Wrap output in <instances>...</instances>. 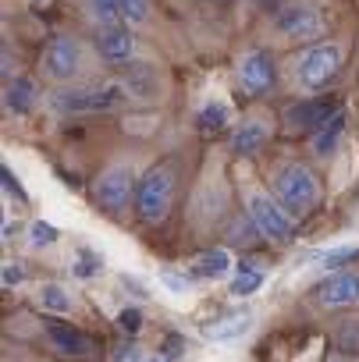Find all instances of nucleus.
I'll use <instances>...</instances> for the list:
<instances>
[{
  "instance_id": "f257e3e1",
  "label": "nucleus",
  "mask_w": 359,
  "mask_h": 362,
  "mask_svg": "<svg viewBox=\"0 0 359 362\" xmlns=\"http://www.w3.org/2000/svg\"><path fill=\"white\" fill-rule=\"evenodd\" d=\"M103 68V57L96 50V43L75 36V33H61L54 40H47V47L40 50L36 71L47 86L54 89H68L79 82H93Z\"/></svg>"
},
{
  "instance_id": "f03ea898",
  "label": "nucleus",
  "mask_w": 359,
  "mask_h": 362,
  "mask_svg": "<svg viewBox=\"0 0 359 362\" xmlns=\"http://www.w3.org/2000/svg\"><path fill=\"white\" fill-rule=\"evenodd\" d=\"M345 68V43L341 40H320L292 54L288 78L302 93H324Z\"/></svg>"
},
{
  "instance_id": "7ed1b4c3",
  "label": "nucleus",
  "mask_w": 359,
  "mask_h": 362,
  "mask_svg": "<svg viewBox=\"0 0 359 362\" xmlns=\"http://www.w3.org/2000/svg\"><path fill=\"white\" fill-rule=\"evenodd\" d=\"M270 192L278 196V203L299 221L306 214H313L320 206V177L309 163L302 160H281L270 167Z\"/></svg>"
},
{
  "instance_id": "20e7f679",
  "label": "nucleus",
  "mask_w": 359,
  "mask_h": 362,
  "mask_svg": "<svg viewBox=\"0 0 359 362\" xmlns=\"http://www.w3.org/2000/svg\"><path fill=\"white\" fill-rule=\"evenodd\" d=\"M125 107H132V100L118 75L79 82V86L57 89V96H54V110H61V114H114Z\"/></svg>"
},
{
  "instance_id": "39448f33",
  "label": "nucleus",
  "mask_w": 359,
  "mask_h": 362,
  "mask_svg": "<svg viewBox=\"0 0 359 362\" xmlns=\"http://www.w3.org/2000/svg\"><path fill=\"white\" fill-rule=\"evenodd\" d=\"M327 33V18L320 8L306 4V0H292V4L278 8L270 18H267V36L270 43L278 47H309V43H320Z\"/></svg>"
},
{
  "instance_id": "423d86ee",
  "label": "nucleus",
  "mask_w": 359,
  "mask_h": 362,
  "mask_svg": "<svg viewBox=\"0 0 359 362\" xmlns=\"http://www.w3.org/2000/svg\"><path fill=\"white\" fill-rule=\"evenodd\" d=\"M242 203H246V217L260 231V238H267L274 245H288L295 238V217L278 203L274 192L260 189L256 181H242Z\"/></svg>"
},
{
  "instance_id": "0eeeda50",
  "label": "nucleus",
  "mask_w": 359,
  "mask_h": 362,
  "mask_svg": "<svg viewBox=\"0 0 359 362\" xmlns=\"http://www.w3.org/2000/svg\"><path fill=\"white\" fill-rule=\"evenodd\" d=\"M174 189H178V170L174 160H160L156 167H149L139 177L135 189V217L142 224H160L167 221L171 206H174Z\"/></svg>"
},
{
  "instance_id": "6e6552de",
  "label": "nucleus",
  "mask_w": 359,
  "mask_h": 362,
  "mask_svg": "<svg viewBox=\"0 0 359 362\" xmlns=\"http://www.w3.org/2000/svg\"><path fill=\"white\" fill-rule=\"evenodd\" d=\"M118 78H121L132 107H160L171 93L164 68L153 64V61H128V64L118 68Z\"/></svg>"
},
{
  "instance_id": "1a4fd4ad",
  "label": "nucleus",
  "mask_w": 359,
  "mask_h": 362,
  "mask_svg": "<svg viewBox=\"0 0 359 362\" xmlns=\"http://www.w3.org/2000/svg\"><path fill=\"white\" fill-rule=\"evenodd\" d=\"M132 189H139V177H135V163L132 160H114L107 163L96 181H93V196L107 214H121L132 199Z\"/></svg>"
},
{
  "instance_id": "9d476101",
  "label": "nucleus",
  "mask_w": 359,
  "mask_h": 362,
  "mask_svg": "<svg viewBox=\"0 0 359 362\" xmlns=\"http://www.w3.org/2000/svg\"><path fill=\"white\" fill-rule=\"evenodd\" d=\"M313 305L320 309H355L359 305V270H334L313 288Z\"/></svg>"
},
{
  "instance_id": "9b49d317",
  "label": "nucleus",
  "mask_w": 359,
  "mask_h": 362,
  "mask_svg": "<svg viewBox=\"0 0 359 362\" xmlns=\"http://www.w3.org/2000/svg\"><path fill=\"white\" fill-rule=\"evenodd\" d=\"M274 82H278V64H274V57H270L263 47L246 50L242 61H239V86H242L249 96H263V93H270Z\"/></svg>"
},
{
  "instance_id": "f8f14e48",
  "label": "nucleus",
  "mask_w": 359,
  "mask_h": 362,
  "mask_svg": "<svg viewBox=\"0 0 359 362\" xmlns=\"http://www.w3.org/2000/svg\"><path fill=\"white\" fill-rule=\"evenodd\" d=\"M270 135H274V117H267L263 110H253L232 132V153L235 156H256L270 142Z\"/></svg>"
},
{
  "instance_id": "ddd939ff",
  "label": "nucleus",
  "mask_w": 359,
  "mask_h": 362,
  "mask_svg": "<svg viewBox=\"0 0 359 362\" xmlns=\"http://www.w3.org/2000/svg\"><path fill=\"white\" fill-rule=\"evenodd\" d=\"M338 110H341V107H338V100H331V96H320V100L302 96L299 103H292V107L285 110V124H292V128H299V132H317V128L327 124Z\"/></svg>"
},
{
  "instance_id": "4468645a",
  "label": "nucleus",
  "mask_w": 359,
  "mask_h": 362,
  "mask_svg": "<svg viewBox=\"0 0 359 362\" xmlns=\"http://www.w3.org/2000/svg\"><path fill=\"white\" fill-rule=\"evenodd\" d=\"M96 50H100V57H103V64H128V61H135V36H132V29L128 25H103V29H96Z\"/></svg>"
},
{
  "instance_id": "2eb2a0df",
  "label": "nucleus",
  "mask_w": 359,
  "mask_h": 362,
  "mask_svg": "<svg viewBox=\"0 0 359 362\" xmlns=\"http://www.w3.org/2000/svg\"><path fill=\"white\" fill-rule=\"evenodd\" d=\"M224 206H228V192L221 185V170H217V177H207L200 185L196 203H193V217L200 221V228H214V224H221Z\"/></svg>"
},
{
  "instance_id": "dca6fc26",
  "label": "nucleus",
  "mask_w": 359,
  "mask_h": 362,
  "mask_svg": "<svg viewBox=\"0 0 359 362\" xmlns=\"http://www.w3.org/2000/svg\"><path fill=\"white\" fill-rule=\"evenodd\" d=\"M47 337H50V344H54L61 355H72V358H82V355L93 351V341H89L82 330H75L72 323H50V327H47Z\"/></svg>"
},
{
  "instance_id": "f3484780",
  "label": "nucleus",
  "mask_w": 359,
  "mask_h": 362,
  "mask_svg": "<svg viewBox=\"0 0 359 362\" xmlns=\"http://www.w3.org/2000/svg\"><path fill=\"white\" fill-rule=\"evenodd\" d=\"M36 100H40V89L29 75H15L4 82V107L11 114H29L36 107Z\"/></svg>"
},
{
  "instance_id": "a211bd4d",
  "label": "nucleus",
  "mask_w": 359,
  "mask_h": 362,
  "mask_svg": "<svg viewBox=\"0 0 359 362\" xmlns=\"http://www.w3.org/2000/svg\"><path fill=\"white\" fill-rule=\"evenodd\" d=\"M341 132H345V110H338L327 124H320L313 135H309V153L317 156V160H327L334 149H338V142H341Z\"/></svg>"
},
{
  "instance_id": "6ab92c4d",
  "label": "nucleus",
  "mask_w": 359,
  "mask_h": 362,
  "mask_svg": "<svg viewBox=\"0 0 359 362\" xmlns=\"http://www.w3.org/2000/svg\"><path fill=\"white\" fill-rule=\"evenodd\" d=\"M228 270H232V252H228V249H210V252H203V256L189 267V277L214 281V277H224Z\"/></svg>"
},
{
  "instance_id": "aec40b11",
  "label": "nucleus",
  "mask_w": 359,
  "mask_h": 362,
  "mask_svg": "<svg viewBox=\"0 0 359 362\" xmlns=\"http://www.w3.org/2000/svg\"><path fill=\"white\" fill-rule=\"evenodd\" d=\"M249 323H253V313L242 309V313H232V316H224L221 323L207 327V337H210V341H232V337H242V334L249 330Z\"/></svg>"
},
{
  "instance_id": "412c9836",
  "label": "nucleus",
  "mask_w": 359,
  "mask_h": 362,
  "mask_svg": "<svg viewBox=\"0 0 359 362\" xmlns=\"http://www.w3.org/2000/svg\"><path fill=\"white\" fill-rule=\"evenodd\" d=\"M82 8L96 22V29H103V25H125L121 22V11H118V0H82Z\"/></svg>"
},
{
  "instance_id": "4be33fe9",
  "label": "nucleus",
  "mask_w": 359,
  "mask_h": 362,
  "mask_svg": "<svg viewBox=\"0 0 359 362\" xmlns=\"http://www.w3.org/2000/svg\"><path fill=\"white\" fill-rule=\"evenodd\" d=\"M196 124H200V132H203V135H217V132H224V124H228V107H224V103H217V100H210V103L200 110Z\"/></svg>"
},
{
  "instance_id": "5701e85b",
  "label": "nucleus",
  "mask_w": 359,
  "mask_h": 362,
  "mask_svg": "<svg viewBox=\"0 0 359 362\" xmlns=\"http://www.w3.org/2000/svg\"><path fill=\"white\" fill-rule=\"evenodd\" d=\"M118 11H121V22L128 29H135V25H146L149 22L153 4H149V0H118Z\"/></svg>"
},
{
  "instance_id": "b1692460",
  "label": "nucleus",
  "mask_w": 359,
  "mask_h": 362,
  "mask_svg": "<svg viewBox=\"0 0 359 362\" xmlns=\"http://www.w3.org/2000/svg\"><path fill=\"white\" fill-rule=\"evenodd\" d=\"M40 305L47 313H72V298L61 284H43L40 288Z\"/></svg>"
},
{
  "instance_id": "393cba45",
  "label": "nucleus",
  "mask_w": 359,
  "mask_h": 362,
  "mask_svg": "<svg viewBox=\"0 0 359 362\" xmlns=\"http://www.w3.org/2000/svg\"><path fill=\"white\" fill-rule=\"evenodd\" d=\"M260 284H263V274H260V270H253L249 263H242V267H239V277L232 281V295L246 298V295L260 291Z\"/></svg>"
},
{
  "instance_id": "a878e982",
  "label": "nucleus",
  "mask_w": 359,
  "mask_h": 362,
  "mask_svg": "<svg viewBox=\"0 0 359 362\" xmlns=\"http://www.w3.org/2000/svg\"><path fill=\"white\" fill-rule=\"evenodd\" d=\"M334 344H338L341 351H355V355H359V320H355V316H348V320H341V323L334 327Z\"/></svg>"
},
{
  "instance_id": "bb28decb",
  "label": "nucleus",
  "mask_w": 359,
  "mask_h": 362,
  "mask_svg": "<svg viewBox=\"0 0 359 362\" xmlns=\"http://www.w3.org/2000/svg\"><path fill=\"white\" fill-rule=\"evenodd\" d=\"M355 252H359V245H341V249H331V252H324V256H320V267H324L327 274H334V270H338V267H345Z\"/></svg>"
},
{
  "instance_id": "cd10ccee",
  "label": "nucleus",
  "mask_w": 359,
  "mask_h": 362,
  "mask_svg": "<svg viewBox=\"0 0 359 362\" xmlns=\"http://www.w3.org/2000/svg\"><path fill=\"white\" fill-rule=\"evenodd\" d=\"M61 235H57V228L54 224H47V221H36L33 228H29V242L36 245V249H43V245H54Z\"/></svg>"
},
{
  "instance_id": "c85d7f7f",
  "label": "nucleus",
  "mask_w": 359,
  "mask_h": 362,
  "mask_svg": "<svg viewBox=\"0 0 359 362\" xmlns=\"http://www.w3.org/2000/svg\"><path fill=\"white\" fill-rule=\"evenodd\" d=\"M118 327H121V334H139L142 330V313L139 309H121V316H118Z\"/></svg>"
},
{
  "instance_id": "c756f323",
  "label": "nucleus",
  "mask_w": 359,
  "mask_h": 362,
  "mask_svg": "<svg viewBox=\"0 0 359 362\" xmlns=\"http://www.w3.org/2000/svg\"><path fill=\"white\" fill-rule=\"evenodd\" d=\"M96 267H100V259H96L93 252H82V256L72 263V274H75V277H93Z\"/></svg>"
},
{
  "instance_id": "7c9ffc66",
  "label": "nucleus",
  "mask_w": 359,
  "mask_h": 362,
  "mask_svg": "<svg viewBox=\"0 0 359 362\" xmlns=\"http://www.w3.org/2000/svg\"><path fill=\"white\" fill-rule=\"evenodd\" d=\"M22 281H25L22 263H4V288H15V284H22Z\"/></svg>"
},
{
  "instance_id": "2f4dec72",
  "label": "nucleus",
  "mask_w": 359,
  "mask_h": 362,
  "mask_svg": "<svg viewBox=\"0 0 359 362\" xmlns=\"http://www.w3.org/2000/svg\"><path fill=\"white\" fill-rule=\"evenodd\" d=\"M182 348H186V341L178 337V334H167V337H164V351H167L171 358H178V355H182Z\"/></svg>"
},
{
  "instance_id": "473e14b6",
  "label": "nucleus",
  "mask_w": 359,
  "mask_h": 362,
  "mask_svg": "<svg viewBox=\"0 0 359 362\" xmlns=\"http://www.w3.org/2000/svg\"><path fill=\"white\" fill-rule=\"evenodd\" d=\"M146 362H164V358H146Z\"/></svg>"
},
{
  "instance_id": "72a5a7b5",
  "label": "nucleus",
  "mask_w": 359,
  "mask_h": 362,
  "mask_svg": "<svg viewBox=\"0 0 359 362\" xmlns=\"http://www.w3.org/2000/svg\"><path fill=\"white\" fill-rule=\"evenodd\" d=\"M253 4H260V0H253Z\"/></svg>"
}]
</instances>
